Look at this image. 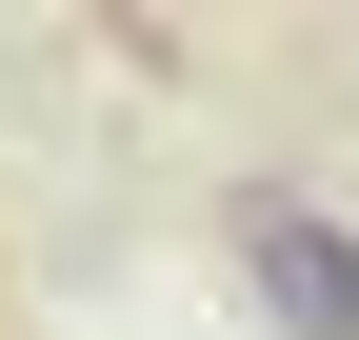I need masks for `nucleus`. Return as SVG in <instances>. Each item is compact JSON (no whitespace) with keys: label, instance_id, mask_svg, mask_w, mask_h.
Returning <instances> with one entry per match:
<instances>
[{"label":"nucleus","instance_id":"nucleus-1","mask_svg":"<svg viewBox=\"0 0 359 340\" xmlns=\"http://www.w3.org/2000/svg\"><path fill=\"white\" fill-rule=\"evenodd\" d=\"M219 261H240V301H259V340H359V221L320 181H219Z\"/></svg>","mask_w":359,"mask_h":340}]
</instances>
